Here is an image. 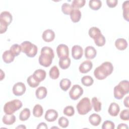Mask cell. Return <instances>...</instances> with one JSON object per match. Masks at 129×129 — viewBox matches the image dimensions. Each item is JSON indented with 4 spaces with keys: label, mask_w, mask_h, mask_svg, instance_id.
<instances>
[{
    "label": "cell",
    "mask_w": 129,
    "mask_h": 129,
    "mask_svg": "<svg viewBox=\"0 0 129 129\" xmlns=\"http://www.w3.org/2000/svg\"><path fill=\"white\" fill-rule=\"evenodd\" d=\"M113 71V67L112 64L110 62L105 61L95 69L94 75L97 79L102 80L110 75Z\"/></svg>",
    "instance_id": "6da1fadb"
},
{
    "label": "cell",
    "mask_w": 129,
    "mask_h": 129,
    "mask_svg": "<svg viewBox=\"0 0 129 129\" xmlns=\"http://www.w3.org/2000/svg\"><path fill=\"white\" fill-rule=\"evenodd\" d=\"M54 57L53 49L48 46H44L41 50V54L39 56V64L44 67H49Z\"/></svg>",
    "instance_id": "7a4b0ae2"
},
{
    "label": "cell",
    "mask_w": 129,
    "mask_h": 129,
    "mask_svg": "<svg viewBox=\"0 0 129 129\" xmlns=\"http://www.w3.org/2000/svg\"><path fill=\"white\" fill-rule=\"evenodd\" d=\"M129 92V83L127 80H123L114 88V97L116 99H121Z\"/></svg>",
    "instance_id": "3957f363"
},
{
    "label": "cell",
    "mask_w": 129,
    "mask_h": 129,
    "mask_svg": "<svg viewBox=\"0 0 129 129\" xmlns=\"http://www.w3.org/2000/svg\"><path fill=\"white\" fill-rule=\"evenodd\" d=\"M23 106L22 102L19 99H14L7 102L4 106V112L9 115L13 114Z\"/></svg>",
    "instance_id": "277c9868"
},
{
    "label": "cell",
    "mask_w": 129,
    "mask_h": 129,
    "mask_svg": "<svg viewBox=\"0 0 129 129\" xmlns=\"http://www.w3.org/2000/svg\"><path fill=\"white\" fill-rule=\"evenodd\" d=\"M22 51L29 57H33L37 53V46L28 41L23 42L21 44Z\"/></svg>",
    "instance_id": "5b68a950"
},
{
    "label": "cell",
    "mask_w": 129,
    "mask_h": 129,
    "mask_svg": "<svg viewBox=\"0 0 129 129\" xmlns=\"http://www.w3.org/2000/svg\"><path fill=\"white\" fill-rule=\"evenodd\" d=\"M76 108L78 112L81 115H85L92 110V105L89 98H83L77 104Z\"/></svg>",
    "instance_id": "8992f818"
},
{
    "label": "cell",
    "mask_w": 129,
    "mask_h": 129,
    "mask_svg": "<svg viewBox=\"0 0 129 129\" xmlns=\"http://www.w3.org/2000/svg\"><path fill=\"white\" fill-rule=\"evenodd\" d=\"M83 89L79 85H74L69 92V96L73 100H78L83 94Z\"/></svg>",
    "instance_id": "52a82bcc"
},
{
    "label": "cell",
    "mask_w": 129,
    "mask_h": 129,
    "mask_svg": "<svg viewBox=\"0 0 129 129\" xmlns=\"http://www.w3.org/2000/svg\"><path fill=\"white\" fill-rule=\"evenodd\" d=\"M56 53L59 58L68 57L69 55L68 46L64 44H59L56 48Z\"/></svg>",
    "instance_id": "ba28073f"
},
{
    "label": "cell",
    "mask_w": 129,
    "mask_h": 129,
    "mask_svg": "<svg viewBox=\"0 0 129 129\" xmlns=\"http://www.w3.org/2000/svg\"><path fill=\"white\" fill-rule=\"evenodd\" d=\"M26 90L25 84L22 82H18L13 87V93L17 96H20L23 95Z\"/></svg>",
    "instance_id": "9c48e42d"
},
{
    "label": "cell",
    "mask_w": 129,
    "mask_h": 129,
    "mask_svg": "<svg viewBox=\"0 0 129 129\" xmlns=\"http://www.w3.org/2000/svg\"><path fill=\"white\" fill-rule=\"evenodd\" d=\"M83 50L82 47L78 45H74L72 48V56L76 60L80 59L83 56Z\"/></svg>",
    "instance_id": "30bf717a"
},
{
    "label": "cell",
    "mask_w": 129,
    "mask_h": 129,
    "mask_svg": "<svg viewBox=\"0 0 129 129\" xmlns=\"http://www.w3.org/2000/svg\"><path fill=\"white\" fill-rule=\"evenodd\" d=\"M92 62L89 60L84 61L79 66V70L81 73L86 74L90 71L92 68Z\"/></svg>",
    "instance_id": "8fae6325"
},
{
    "label": "cell",
    "mask_w": 129,
    "mask_h": 129,
    "mask_svg": "<svg viewBox=\"0 0 129 129\" xmlns=\"http://www.w3.org/2000/svg\"><path fill=\"white\" fill-rule=\"evenodd\" d=\"M58 115V112L55 110L50 109L46 111L44 118L48 122H53L57 119Z\"/></svg>",
    "instance_id": "7c38bea8"
},
{
    "label": "cell",
    "mask_w": 129,
    "mask_h": 129,
    "mask_svg": "<svg viewBox=\"0 0 129 129\" xmlns=\"http://www.w3.org/2000/svg\"><path fill=\"white\" fill-rule=\"evenodd\" d=\"M13 17L11 14L8 11H3L0 14V22L7 24L8 26L11 23Z\"/></svg>",
    "instance_id": "4fadbf2b"
},
{
    "label": "cell",
    "mask_w": 129,
    "mask_h": 129,
    "mask_svg": "<svg viewBox=\"0 0 129 129\" xmlns=\"http://www.w3.org/2000/svg\"><path fill=\"white\" fill-rule=\"evenodd\" d=\"M42 37L44 41L50 42L54 39L55 33L51 29H47L43 32Z\"/></svg>",
    "instance_id": "5bb4252c"
},
{
    "label": "cell",
    "mask_w": 129,
    "mask_h": 129,
    "mask_svg": "<svg viewBox=\"0 0 129 129\" xmlns=\"http://www.w3.org/2000/svg\"><path fill=\"white\" fill-rule=\"evenodd\" d=\"M97 54V51L92 46H87L85 49V56L86 58L91 59L94 58Z\"/></svg>",
    "instance_id": "9a60e30c"
},
{
    "label": "cell",
    "mask_w": 129,
    "mask_h": 129,
    "mask_svg": "<svg viewBox=\"0 0 129 129\" xmlns=\"http://www.w3.org/2000/svg\"><path fill=\"white\" fill-rule=\"evenodd\" d=\"M32 75L35 79L40 83L45 79L46 73V72L43 70L38 69L35 71Z\"/></svg>",
    "instance_id": "2e32d148"
},
{
    "label": "cell",
    "mask_w": 129,
    "mask_h": 129,
    "mask_svg": "<svg viewBox=\"0 0 129 129\" xmlns=\"http://www.w3.org/2000/svg\"><path fill=\"white\" fill-rule=\"evenodd\" d=\"M120 108L118 104L115 102H112L108 108V112L112 116H116L119 113Z\"/></svg>",
    "instance_id": "e0dca14e"
},
{
    "label": "cell",
    "mask_w": 129,
    "mask_h": 129,
    "mask_svg": "<svg viewBox=\"0 0 129 129\" xmlns=\"http://www.w3.org/2000/svg\"><path fill=\"white\" fill-rule=\"evenodd\" d=\"M70 18L74 23H77L80 21L81 18V12L79 9H73L70 14Z\"/></svg>",
    "instance_id": "ac0fdd59"
},
{
    "label": "cell",
    "mask_w": 129,
    "mask_h": 129,
    "mask_svg": "<svg viewBox=\"0 0 129 129\" xmlns=\"http://www.w3.org/2000/svg\"><path fill=\"white\" fill-rule=\"evenodd\" d=\"M47 94V89L43 86L38 87L35 91V95L37 99L41 100L46 97Z\"/></svg>",
    "instance_id": "d6986e66"
},
{
    "label": "cell",
    "mask_w": 129,
    "mask_h": 129,
    "mask_svg": "<svg viewBox=\"0 0 129 129\" xmlns=\"http://www.w3.org/2000/svg\"><path fill=\"white\" fill-rule=\"evenodd\" d=\"M101 116L96 113H93L91 114L89 117V121L90 123L93 126H98L100 124L101 121Z\"/></svg>",
    "instance_id": "ffe728a7"
},
{
    "label": "cell",
    "mask_w": 129,
    "mask_h": 129,
    "mask_svg": "<svg viewBox=\"0 0 129 129\" xmlns=\"http://www.w3.org/2000/svg\"><path fill=\"white\" fill-rule=\"evenodd\" d=\"M115 46L116 48L119 50H124L127 47V42L123 38H118L115 41Z\"/></svg>",
    "instance_id": "44dd1931"
},
{
    "label": "cell",
    "mask_w": 129,
    "mask_h": 129,
    "mask_svg": "<svg viewBox=\"0 0 129 129\" xmlns=\"http://www.w3.org/2000/svg\"><path fill=\"white\" fill-rule=\"evenodd\" d=\"M15 56L12 53L10 50L4 51L2 55L3 61L6 63H10L13 62L15 59Z\"/></svg>",
    "instance_id": "7402d4cb"
},
{
    "label": "cell",
    "mask_w": 129,
    "mask_h": 129,
    "mask_svg": "<svg viewBox=\"0 0 129 129\" xmlns=\"http://www.w3.org/2000/svg\"><path fill=\"white\" fill-rule=\"evenodd\" d=\"M3 122L6 125H12L16 121V117L13 114L11 115H5L2 118Z\"/></svg>",
    "instance_id": "603a6c76"
},
{
    "label": "cell",
    "mask_w": 129,
    "mask_h": 129,
    "mask_svg": "<svg viewBox=\"0 0 129 129\" xmlns=\"http://www.w3.org/2000/svg\"><path fill=\"white\" fill-rule=\"evenodd\" d=\"M71 62V59L69 57L59 58L58 62L59 66L62 70L67 69L70 66Z\"/></svg>",
    "instance_id": "cb8c5ba5"
},
{
    "label": "cell",
    "mask_w": 129,
    "mask_h": 129,
    "mask_svg": "<svg viewBox=\"0 0 129 129\" xmlns=\"http://www.w3.org/2000/svg\"><path fill=\"white\" fill-rule=\"evenodd\" d=\"M122 8L123 10V17L125 20L128 22L129 19V1H126L123 3Z\"/></svg>",
    "instance_id": "d4e9b609"
},
{
    "label": "cell",
    "mask_w": 129,
    "mask_h": 129,
    "mask_svg": "<svg viewBox=\"0 0 129 129\" xmlns=\"http://www.w3.org/2000/svg\"><path fill=\"white\" fill-rule=\"evenodd\" d=\"M88 34L91 38L95 39L100 34H101V32L100 30L98 28L96 27H92L90 28L89 30Z\"/></svg>",
    "instance_id": "484cf974"
},
{
    "label": "cell",
    "mask_w": 129,
    "mask_h": 129,
    "mask_svg": "<svg viewBox=\"0 0 129 129\" xmlns=\"http://www.w3.org/2000/svg\"><path fill=\"white\" fill-rule=\"evenodd\" d=\"M71 82L67 78L62 79L59 82V87L64 91H67L71 87Z\"/></svg>",
    "instance_id": "4316f807"
},
{
    "label": "cell",
    "mask_w": 129,
    "mask_h": 129,
    "mask_svg": "<svg viewBox=\"0 0 129 129\" xmlns=\"http://www.w3.org/2000/svg\"><path fill=\"white\" fill-rule=\"evenodd\" d=\"M89 6L91 9L97 11L101 8L102 2L99 0H91L89 2Z\"/></svg>",
    "instance_id": "83f0119b"
},
{
    "label": "cell",
    "mask_w": 129,
    "mask_h": 129,
    "mask_svg": "<svg viewBox=\"0 0 129 129\" xmlns=\"http://www.w3.org/2000/svg\"><path fill=\"white\" fill-rule=\"evenodd\" d=\"M31 112L29 109L25 108L23 109L19 114V119L21 121L27 120L30 116Z\"/></svg>",
    "instance_id": "f1b7e54d"
},
{
    "label": "cell",
    "mask_w": 129,
    "mask_h": 129,
    "mask_svg": "<svg viewBox=\"0 0 129 129\" xmlns=\"http://www.w3.org/2000/svg\"><path fill=\"white\" fill-rule=\"evenodd\" d=\"M43 113V109L42 106L40 104L35 105L33 109V114L36 117H41Z\"/></svg>",
    "instance_id": "f546056e"
},
{
    "label": "cell",
    "mask_w": 129,
    "mask_h": 129,
    "mask_svg": "<svg viewBox=\"0 0 129 129\" xmlns=\"http://www.w3.org/2000/svg\"><path fill=\"white\" fill-rule=\"evenodd\" d=\"M49 75L51 79L53 80L57 79L59 76V71L57 67L55 66H53L49 70Z\"/></svg>",
    "instance_id": "4dcf8cb0"
},
{
    "label": "cell",
    "mask_w": 129,
    "mask_h": 129,
    "mask_svg": "<svg viewBox=\"0 0 129 129\" xmlns=\"http://www.w3.org/2000/svg\"><path fill=\"white\" fill-rule=\"evenodd\" d=\"M92 105L94 108V110L96 112H99L101 110V103L99 101L98 99L94 97L92 99Z\"/></svg>",
    "instance_id": "1f68e13d"
},
{
    "label": "cell",
    "mask_w": 129,
    "mask_h": 129,
    "mask_svg": "<svg viewBox=\"0 0 129 129\" xmlns=\"http://www.w3.org/2000/svg\"><path fill=\"white\" fill-rule=\"evenodd\" d=\"M81 82L83 85L89 87L93 85L94 80L90 76H85L82 78Z\"/></svg>",
    "instance_id": "d6a6232c"
},
{
    "label": "cell",
    "mask_w": 129,
    "mask_h": 129,
    "mask_svg": "<svg viewBox=\"0 0 129 129\" xmlns=\"http://www.w3.org/2000/svg\"><path fill=\"white\" fill-rule=\"evenodd\" d=\"M10 50L15 56H17L19 55L22 51L21 46L18 44H14L11 46Z\"/></svg>",
    "instance_id": "836d02e7"
},
{
    "label": "cell",
    "mask_w": 129,
    "mask_h": 129,
    "mask_svg": "<svg viewBox=\"0 0 129 129\" xmlns=\"http://www.w3.org/2000/svg\"><path fill=\"white\" fill-rule=\"evenodd\" d=\"M95 44L99 47L103 46L105 45L106 42V40L105 37L101 34L95 39H94Z\"/></svg>",
    "instance_id": "e575fe53"
},
{
    "label": "cell",
    "mask_w": 129,
    "mask_h": 129,
    "mask_svg": "<svg viewBox=\"0 0 129 129\" xmlns=\"http://www.w3.org/2000/svg\"><path fill=\"white\" fill-rule=\"evenodd\" d=\"M73 10L71 5L68 3H63L61 6V11L62 13L67 15H70L72 11Z\"/></svg>",
    "instance_id": "d590c367"
},
{
    "label": "cell",
    "mask_w": 129,
    "mask_h": 129,
    "mask_svg": "<svg viewBox=\"0 0 129 129\" xmlns=\"http://www.w3.org/2000/svg\"><path fill=\"white\" fill-rule=\"evenodd\" d=\"M27 82L28 85L32 88H35L39 85V82L36 81L33 77V75H30L28 77L27 79Z\"/></svg>",
    "instance_id": "8d00e7d4"
},
{
    "label": "cell",
    "mask_w": 129,
    "mask_h": 129,
    "mask_svg": "<svg viewBox=\"0 0 129 129\" xmlns=\"http://www.w3.org/2000/svg\"><path fill=\"white\" fill-rule=\"evenodd\" d=\"M86 3L85 0H74L72 3V7L73 9H78L83 7Z\"/></svg>",
    "instance_id": "74e56055"
},
{
    "label": "cell",
    "mask_w": 129,
    "mask_h": 129,
    "mask_svg": "<svg viewBox=\"0 0 129 129\" xmlns=\"http://www.w3.org/2000/svg\"><path fill=\"white\" fill-rule=\"evenodd\" d=\"M63 113L68 116H72L75 114L74 108L72 106H67L63 109Z\"/></svg>",
    "instance_id": "f35d334b"
},
{
    "label": "cell",
    "mask_w": 129,
    "mask_h": 129,
    "mask_svg": "<svg viewBox=\"0 0 129 129\" xmlns=\"http://www.w3.org/2000/svg\"><path fill=\"white\" fill-rule=\"evenodd\" d=\"M58 123L59 125L62 128H66L69 125V121L66 117L64 116H61L58 119Z\"/></svg>",
    "instance_id": "ab89813d"
},
{
    "label": "cell",
    "mask_w": 129,
    "mask_h": 129,
    "mask_svg": "<svg viewBox=\"0 0 129 129\" xmlns=\"http://www.w3.org/2000/svg\"><path fill=\"white\" fill-rule=\"evenodd\" d=\"M115 128V124L111 120H105L102 124V129H114Z\"/></svg>",
    "instance_id": "60d3db41"
},
{
    "label": "cell",
    "mask_w": 129,
    "mask_h": 129,
    "mask_svg": "<svg viewBox=\"0 0 129 129\" xmlns=\"http://www.w3.org/2000/svg\"><path fill=\"white\" fill-rule=\"evenodd\" d=\"M129 110L128 109H124L121 111L120 113L119 117L120 118L123 120L128 121L129 120Z\"/></svg>",
    "instance_id": "b9f144b4"
},
{
    "label": "cell",
    "mask_w": 129,
    "mask_h": 129,
    "mask_svg": "<svg viewBox=\"0 0 129 129\" xmlns=\"http://www.w3.org/2000/svg\"><path fill=\"white\" fill-rule=\"evenodd\" d=\"M118 1L117 0H107L106 4L108 7L110 8H114L117 5Z\"/></svg>",
    "instance_id": "7bdbcfd3"
},
{
    "label": "cell",
    "mask_w": 129,
    "mask_h": 129,
    "mask_svg": "<svg viewBox=\"0 0 129 129\" xmlns=\"http://www.w3.org/2000/svg\"><path fill=\"white\" fill-rule=\"evenodd\" d=\"M8 25L5 23L0 22V33L3 34L6 32Z\"/></svg>",
    "instance_id": "ee69618b"
},
{
    "label": "cell",
    "mask_w": 129,
    "mask_h": 129,
    "mask_svg": "<svg viewBox=\"0 0 129 129\" xmlns=\"http://www.w3.org/2000/svg\"><path fill=\"white\" fill-rule=\"evenodd\" d=\"M47 126L46 123H45V122H41L40 123L38 124L37 128V129H41V128H43V129H47Z\"/></svg>",
    "instance_id": "f6af8a7d"
},
{
    "label": "cell",
    "mask_w": 129,
    "mask_h": 129,
    "mask_svg": "<svg viewBox=\"0 0 129 129\" xmlns=\"http://www.w3.org/2000/svg\"><path fill=\"white\" fill-rule=\"evenodd\" d=\"M117 128L118 129H122V128H126V129H127L128 128V127L127 125V124H126L125 123H120V124H118Z\"/></svg>",
    "instance_id": "bcb514c9"
},
{
    "label": "cell",
    "mask_w": 129,
    "mask_h": 129,
    "mask_svg": "<svg viewBox=\"0 0 129 129\" xmlns=\"http://www.w3.org/2000/svg\"><path fill=\"white\" fill-rule=\"evenodd\" d=\"M128 96H126L125 99H124L123 101V103H124V106H125L127 108H128L129 105H128Z\"/></svg>",
    "instance_id": "7dc6e473"
},
{
    "label": "cell",
    "mask_w": 129,
    "mask_h": 129,
    "mask_svg": "<svg viewBox=\"0 0 129 129\" xmlns=\"http://www.w3.org/2000/svg\"><path fill=\"white\" fill-rule=\"evenodd\" d=\"M16 128H26V127L25 126H24V125H23V124H21V125H19V126H17Z\"/></svg>",
    "instance_id": "c3c4849f"
}]
</instances>
